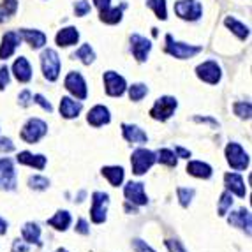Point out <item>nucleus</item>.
<instances>
[{
	"label": "nucleus",
	"instance_id": "1",
	"mask_svg": "<svg viewBox=\"0 0 252 252\" xmlns=\"http://www.w3.org/2000/svg\"><path fill=\"white\" fill-rule=\"evenodd\" d=\"M166 53L175 57L178 60H185V59H192L198 53H201L203 48L201 46H192V44H185V42L175 41L171 34L166 35Z\"/></svg>",
	"mask_w": 252,
	"mask_h": 252
},
{
	"label": "nucleus",
	"instance_id": "2",
	"mask_svg": "<svg viewBox=\"0 0 252 252\" xmlns=\"http://www.w3.org/2000/svg\"><path fill=\"white\" fill-rule=\"evenodd\" d=\"M157 157L156 154L152 150H147V148H138V150L132 152V156H130V166H132V173L141 177L148 169L156 164Z\"/></svg>",
	"mask_w": 252,
	"mask_h": 252
},
{
	"label": "nucleus",
	"instance_id": "3",
	"mask_svg": "<svg viewBox=\"0 0 252 252\" xmlns=\"http://www.w3.org/2000/svg\"><path fill=\"white\" fill-rule=\"evenodd\" d=\"M41 67H42V74H44V78H46L48 81H57V80H59L60 67H62L59 53H57L55 50H51V48H48V50L42 51Z\"/></svg>",
	"mask_w": 252,
	"mask_h": 252
},
{
	"label": "nucleus",
	"instance_id": "4",
	"mask_svg": "<svg viewBox=\"0 0 252 252\" xmlns=\"http://www.w3.org/2000/svg\"><path fill=\"white\" fill-rule=\"evenodd\" d=\"M46 132H48V126L44 120H41V118H30L29 122L23 126L20 136L25 143L34 145V143H37L39 139L44 138Z\"/></svg>",
	"mask_w": 252,
	"mask_h": 252
},
{
	"label": "nucleus",
	"instance_id": "5",
	"mask_svg": "<svg viewBox=\"0 0 252 252\" xmlns=\"http://www.w3.org/2000/svg\"><path fill=\"white\" fill-rule=\"evenodd\" d=\"M177 108H178V102L175 97H171V95L159 97L156 101V104L152 106L150 117L154 118V120H159V122H166L168 118H171V115L175 113Z\"/></svg>",
	"mask_w": 252,
	"mask_h": 252
},
{
	"label": "nucleus",
	"instance_id": "6",
	"mask_svg": "<svg viewBox=\"0 0 252 252\" xmlns=\"http://www.w3.org/2000/svg\"><path fill=\"white\" fill-rule=\"evenodd\" d=\"M175 13L180 20L198 21L203 16V5L199 0H178L175 4Z\"/></svg>",
	"mask_w": 252,
	"mask_h": 252
},
{
	"label": "nucleus",
	"instance_id": "7",
	"mask_svg": "<svg viewBox=\"0 0 252 252\" xmlns=\"http://www.w3.org/2000/svg\"><path fill=\"white\" fill-rule=\"evenodd\" d=\"M63 87L67 89V92L71 94V95H74L76 99H80V101L87 99V95H89L87 81H85V78L81 76V72H78V71H71L65 76Z\"/></svg>",
	"mask_w": 252,
	"mask_h": 252
},
{
	"label": "nucleus",
	"instance_id": "8",
	"mask_svg": "<svg viewBox=\"0 0 252 252\" xmlns=\"http://www.w3.org/2000/svg\"><path fill=\"white\" fill-rule=\"evenodd\" d=\"M196 74L201 81L208 85H217L222 78V69L215 60H206V62L199 63L196 67Z\"/></svg>",
	"mask_w": 252,
	"mask_h": 252
},
{
	"label": "nucleus",
	"instance_id": "9",
	"mask_svg": "<svg viewBox=\"0 0 252 252\" xmlns=\"http://www.w3.org/2000/svg\"><path fill=\"white\" fill-rule=\"evenodd\" d=\"M109 196L106 192H94L92 194V208H90V219L94 224H102L106 220Z\"/></svg>",
	"mask_w": 252,
	"mask_h": 252
},
{
	"label": "nucleus",
	"instance_id": "10",
	"mask_svg": "<svg viewBox=\"0 0 252 252\" xmlns=\"http://www.w3.org/2000/svg\"><path fill=\"white\" fill-rule=\"evenodd\" d=\"M226 159L227 164L231 166L233 169H247L249 168V156L244 148L240 147L238 143H229L226 147Z\"/></svg>",
	"mask_w": 252,
	"mask_h": 252
},
{
	"label": "nucleus",
	"instance_id": "11",
	"mask_svg": "<svg viewBox=\"0 0 252 252\" xmlns=\"http://www.w3.org/2000/svg\"><path fill=\"white\" fill-rule=\"evenodd\" d=\"M104 89H106V94L111 97H120L124 95L127 89V83L124 80V76H120L118 72L115 71H108L104 72Z\"/></svg>",
	"mask_w": 252,
	"mask_h": 252
},
{
	"label": "nucleus",
	"instance_id": "12",
	"mask_svg": "<svg viewBox=\"0 0 252 252\" xmlns=\"http://www.w3.org/2000/svg\"><path fill=\"white\" fill-rule=\"evenodd\" d=\"M0 189L14 190L16 189V173H14L11 159H0Z\"/></svg>",
	"mask_w": 252,
	"mask_h": 252
},
{
	"label": "nucleus",
	"instance_id": "13",
	"mask_svg": "<svg viewBox=\"0 0 252 252\" xmlns=\"http://www.w3.org/2000/svg\"><path fill=\"white\" fill-rule=\"evenodd\" d=\"M124 196L127 198V201L134 203V205L143 206L148 203L147 194H145V185L141 182H129L124 187Z\"/></svg>",
	"mask_w": 252,
	"mask_h": 252
},
{
	"label": "nucleus",
	"instance_id": "14",
	"mask_svg": "<svg viewBox=\"0 0 252 252\" xmlns=\"http://www.w3.org/2000/svg\"><path fill=\"white\" fill-rule=\"evenodd\" d=\"M150 50H152V42L147 37L138 34H134L130 37V51H132V55H134V59L138 62H145L148 59V55H150Z\"/></svg>",
	"mask_w": 252,
	"mask_h": 252
},
{
	"label": "nucleus",
	"instance_id": "15",
	"mask_svg": "<svg viewBox=\"0 0 252 252\" xmlns=\"http://www.w3.org/2000/svg\"><path fill=\"white\" fill-rule=\"evenodd\" d=\"M20 42H21L20 34L14 32V30L4 34V37H2V44H0V60H5V59H9V57H13L14 51H16V48L20 46Z\"/></svg>",
	"mask_w": 252,
	"mask_h": 252
},
{
	"label": "nucleus",
	"instance_id": "16",
	"mask_svg": "<svg viewBox=\"0 0 252 252\" xmlns=\"http://www.w3.org/2000/svg\"><path fill=\"white\" fill-rule=\"evenodd\" d=\"M20 37H23L27 41V44H30V48L32 50H39V48H42L44 44H46L48 37L44 32H41V30H32V29H21L20 32Z\"/></svg>",
	"mask_w": 252,
	"mask_h": 252
},
{
	"label": "nucleus",
	"instance_id": "17",
	"mask_svg": "<svg viewBox=\"0 0 252 252\" xmlns=\"http://www.w3.org/2000/svg\"><path fill=\"white\" fill-rule=\"evenodd\" d=\"M229 224L235 227H240V229H244L247 235H251V224H252V217H251V212L245 210V208H240L236 212H231L229 215Z\"/></svg>",
	"mask_w": 252,
	"mask_h": 252
},
{
	"label": "nucleus",
	"instance_id": "18",
	"mask_svg": "<svg viewBox=\"0 0 252 252\" xmlns=\"http://www.w3.org/2000/svg\"><path fill=\"white\" fill-rule=\"evenodd\" d=\"M87 120H89V124L92 127H101V126L109 124V120H111V115H109V109L106 108V106L97 104L89 111V117H87Z\"/></svg>",
	"mask_w": 252,
	"mask_h": 252
},
{
	"label": "nucleus",
	"instance_id": "19",
	"mask_svg": "<svg viewBox=\"0 0 252 252\" xmlns=\"http://www.w3.org/2000/svg\"><path fill=\"white\" fill-rule=\"evenodd\" d=\"M13 72H14V78L20 83H29L32 80V65H30V62L25 57H20V59L14 60Z\"/></svg>",
	"mask_w": 252,
	"mask_h": 252
},
{
	"label": "nucleus",
	"instance_id": "20",
	"mask_svg": "<svg viewBox=\"0 0 252 252\" xmlns=\"http://www.w3.org/2000/svg\"><path fill=\"white\" fill-rule=\"evenodd\" d=\"M55 41H57V44H59L60 48L74 46L76 42L80 41V32H78V29H74V27H65V29L59 30Z\"/></svg>",
	"mask_w": 252,
	"mask_h": 252
},
{
	"label": "nucleus",
	"instance_id": "21",
	"mask_svg": "<svg viewBox=\"0 0 252 252\" xmlns=\"http://www.w3.org/2000/svg\"><path fill=\"white\" fill-rule=\"evenodd\" d=\"M224 182H226V187L227 190L231 194H236L238 198H244L245 196V184H244V178L240 177L238 173H226L224 175Z\"/></svg>",
	"mask_w": 252,
	"mask_h": 252
},
{
	"label": "nucleus",
	"instance_id": "22",
	"mask_svg": "<svg viewBox=\"0 0 252 252\" xmlns=\"http://www.w3.org/2000/svg\"><path fill=\"white\" fill-rule=\"evenodd\" d=\"M122 132L124 138L129 141V143H147L148 136L143 129H139L138 126H132V124H122Z\"/></svg>",
	"mask_w": 252,
	"mask_h": 252
},
{
	"label": "nucleus",
	"instance_id": "23",
	"mask_svg": "<svg viewBox=\"0 0 252 252\" xmlns=\"http://www.w3.org/2000/svg\"><path fill=\"white\" fill-rule=\"evenodd\" d=\"M81 108H83L81 102L74 101V99H71V97H62V99H60V115H62L63 118H67V120L78 117Z\"/></svg>",
	"mask_w": 252,
	"mask_h": 252
},
{
	"label": "nucleus",
	"instance_id": "24",
	"mask_svg": "<svg viewBox=\"0 0 252 252\" xmlns=\"http://www.w3.org/2000/svg\"><path fill=\"white\" fill-rule=\"evenodd\" d=\"M16 160L20 164H25V166H30V168L35 169H44L46 168V157L41 156V154H30V152H20L16 157Z\"/></svg>",
	"mask_w": 252,
	"mask_h": 252
},
{
	"label": "nucleus",
	"instance_id": "25",
	"mask_svg": "<svg viewBox=\"0 0 252 252\" xmlns=\"http://www.w3.org/2000/svg\"><path fill=\"white\" fill-rule=\"evenodd\" d=\"M187 173L189 175H192V177L196 178H203V180H206V178L212 177V166L206 162H201V160H190L189 164H187Z\"/></svg>",
	"mask_w": 252,
	"mask_h": 252
},
{
	"label": "nucleus",
	"instance_id": "26",
	"mask_svg": "<svg viewBox=\"0 0 252 252\" xmlns=\"http://www.w3.org/2000/svg\"><path fill=\"white\" fill-rule=\"evenodd\" d=\"M124 9H126V4H122L120 7H111V5H109L108 9H102L101 21L102 23H108V25H117V23L122 21Z\"/></svg>",
	"mask_w": 252,
	"mask_h": 252
},
{
	"label": "nucleus",
	"instance_id": "27",
	"mask_svg": "<svg viewBox=\"0 0 252 252\" xmlns=\"http://www.w3.org/2000/svg\"><path fill=\"white\" fill-rule=\"evenodd\" d=\"M21 235H23V242L27 244L41 245V227L35 222H27L21 229Z\"/></svg>",
	"mask_w": 252,
	"mask_h": 252
},
{
	"label": "nucleus",
	"instance_id": "28",
	"mask_svg": "<svg viewBox=\"0 0 252 252\" xmlns=\"http://www.w3.org/2000/svg\"><path fill=\"white\" fill-rule=\"evenodd\" d=\"M224 25L231 30L236 37L242 39V41H245V39L249 37V34H251V32H249V27L244 25L242 21H238L236 18H233V16H227L226 20H224Z\"/></svg>",
	"mask_w": 252,
	"mask_h": 252
},
{
	"label": "nucleus",
	"instance_id": "29",
	"mask_svg": "<svg viewBox=\"0 0 252 252\" xmlns=\"http://www.w3.org/2000/svg\"><path fill=\"white\" fill-rule=\"evenodd\" d=\"M48 226L59 229V231H65L69 226H71V214L65 210H59L55 214V217H51L48 220Z\"/></svg>",
	"mask_w": 252,
	"mask_h": 252
},
{
	"label": "nucleus",
	"instance_id": "30",
	"mask_svg": "<svg viewBox=\"0 0 252 252\" xmlns=\"http://www.w3.org/2000/svg\"><path fill=\"white\" fill-rule=\"evenodd\" d=\"M102 175H104L106 180L113 187L122 185L124 182V168H120V166H104L102 168Z\"/></svg>",
	"mask_w": 252,
	"mask_h": 252
},
{
	"label": "nucleus",
	"instance_id": "31",
	"mask_svg": "<svg viewBox=\"0 0 252 252\" xmlns=\"http://www.w3.org/2000/svg\"><path fill=\"white\" fill-rule=\"evenodd\" d=\"M74 59H80L85 65H90V63L95 60V53H94V50L90 48V44H81V46L78 48V51L74 53Z\"/></svg>",
	"mask_w": 252,
	"mask_h": 252
},
{
	"label": "nucleus",
	"instance_id": "32",
	"mask_svg": "<svg viewBox=\"0 0 252 252\" xmlns=\"http://www.w3.org/2000/svg\"><path fill=\"white\" fill-rule=\"evenodd\" d=\"M147 5L156 13L159 20H168V9H166V0H147Z\"/></svg>",
	"mask_w": 252,
	"mask_h": 252
},
{
	"label": "nucleus",
	"instance_id": "33",
	"mask_svg": "<svg viewBox=\"0 0 252 252\" xmlns=\"http://www.w3.org/2000/svg\"><path fill=\"white\" fill-rule=\"evenodd\" d=\"M156 157L160 164H166V166H169V168H175V166H177V156H175V152L173 150L162 148V150L157 152Z\"/></svg>",
	"mask_w": 252,
	"mask_h": 252
},
{
	"label": "nucleus",
	"instance_id": "34",
	"mask_svg": "<svg viewBox=\"0 0 252 252\" xmlns=\"http://www.w3.org/2000/svg\"><path fill=\"white\" fill-rule=\"evenodd\" d=\"M148 94V87L145 83H134V85H130L129 87V97H130V101H141L145 95Z\"/></svg>",
	"mask_w": 252,
	"mask_h": 252
},
{
	"label": "nucleus",
	"instance_id": "35",
	"mask_svg": "<svg viewBox=\"0 0 252 252\" xmlns=\"http://www.w3.org/2000/svg\"><path fill=\"white\" fill-rule=\"evenodd\" d=\"M231 206H233V194L229 192V190H226V192L220 194V199H219V208H217L219 215H220V217H224Z\"/></svg>",
	"mask_w": 252,
	"mask_h": 252
},
{
	"label": "nucleus",
	"instance_id": "36",
	"mask_svg": "<svg viewBox=\"0 0 252 252\" xmlns=\"http://www.w3.org/2000/svg\"><path fill=\"white\" fill-rule=\"evenodd\" d=\"M233 111H235V115H238L240 118H244V120H249L251 118V115H252V108H251V102H245V101H242V102H235L233 104Z\"/></svg>",
	"mask_w": 252,
	"mask_h": 252
},
{
	"label": "nucleus",
	"instance_id": "37",
	"mask_svg": "<svg viewBox=\"0 0 252 252\" xmlns=\"http://www.w3.org/2000/svg\"><path fill=\"white\" fill-rule=\"evenodd\" d=\"M177 194H178V201H180V205L182 206H189L190 201H192V198H194V194H196V190L187 189V187H178Z\"/></svg>",
	"mask_w": 252,
	"mask_h": 252
},
{
	"label": "nucleus",
	"instance_id": "38",
	"mask_svg": "<svg viewBox=\"0 0 252 252\" xmlns=\"http://www.w3.org/2000/svg\"><path fill=\"white\" fill-rule=\"evenodd\" d=\"M29 185H30V189H34V190H44L50 187V180L44 177H39V175H35V177H30L29 178Z\"/></svg>",
	"mask_w": 252,
	"mask_h": 252
},
{
	"label": "nucleus",
	"instance_id": "39",
	"mask_svg": "<svg viewBox=\"0 0 252 252\" xmlns=\"http://www.w3.org/2000/svg\"><path fill=\"white\" fill-rule=\"evenodd\" d=\"M0 11L5 14V18L16 14V11H18V0H2Z\"/></svg>",
	"mask_w": 252,
	"mask_h": 252
},
{
	"label": "nucleus",
	"instance_id": "40",
	"mask_svg": "<svg viewBox=\"0 0 252 252\" xmlns=\"http://www.w3.org/2000/svg\"><path fill=\"white\" fill-rule=\"evenodd\" d=\"M90 2L89 0H80V2H76L74 4V14L76 16H80V18H83V16H87V14L90 13Z\"/></svg>",
	"mask_w": 252,
	"mask_h": 252
},
{
	"label": "nucleus",
	"instance_id": "41",
	"mask_svg": "<svg viewBox=\"0 0 252 252\" xmlns=\"http://www.w3.org/2000/svg\"><path fill=\"white\" fill-rule=\"evenodd\" d=\"M0 152L2 154H9V152H14V143L9 138L0 136Z\"/></svg>",
	"mask_w": 252,
	"mask_h": 252
},
{
	"label": "nucleus",
	"instance_id": "42",
	"mask_svg": "<svg viewBox=\"0 0 252 252\" xmlns=\"http://www.w3.org/2000/svg\"><path fill=\"white\" fill-rule=\"evenodd\" d=\"M32 101L37 102V104L41 106V108L44 109V111H48V113H51V111H53V106H51V104H50V101H46V99H44V97H42L41 94L34 95V99H32Z\"/></svg>",
	"mask_w": 252,
	"mask_h": 252
},
{
	"label": "nucleus",
	"instance_id": "43",
	"mask_svg": "<svg viewBox=\"0 0 252 252\" xmlns=\"http://www.w3.org/2000/svg\"><path fill=\"white\" fill-rule=\"evenodd\" d=\"M32 94H30V90H23V92L20 94V97H18V101H20V106H23V108H29L30 104H32Z\"/></svg>",
	"mask_w": 252,
	"mask_h": 252
},
{
	"label": "nucleus",
	"instance_id": "44",
	"mask_svg": "<svg viewBox=\"0 0 252 252\" xmlns=\"http://www.w3.org/2000/svg\"><path fill=\"white\" fill-rule=\"evenodd\" d=\"M132 249L136 252H156L152 247H148L143 240H132Z\"/></svg>",
	"mask_w": 252,
	"mask_h": 252
},
{
	"label": "nucleus",
	"instance_id": "45",
	"mask_svg": "<svg viewBox=\"0 0 252 252\" xmlns=\"http://www.w3.org/2000/svg\"><path fill=\"white\" fill-rule=\"evenodd\" d=\"M166 247H168L169 252H185L184 245L177 240H166Z\"/></svg>",
	"mask_w": 252,
	"mask_h": 252
},
{
	"label": "nucleus",
	"instance_id": "46",
	"mask_svg": "<svg viewBox=\"0 0 252 252\" xmlns=\"http://www.w3.org/2000/svg\"><path fill=\"white\" fill-rule=\"evenodd\" d=\"M9 85V69L0 67V90H4Z\"/></svg>",
	"mask_w": 252,
	"mask_h": 252
},
{
	"label": "nucleus",
	"instance_id": "47",
	"mask_svg": "<svg viewBox=\"0 0 252 252\" xmlns=\"http://www.w3.org/2000/svg\"><path fill=\"white\" fill-rule=\"evenodd\" d=\"M76 233H80V235H89L90 229H89V222L85 220V219H80L78 224H76Z\"/></svg>",
	"mask_w": 252,
	"mask_h": 252
},
{
	"label": "nucleus",
	"instance_id": "48",
	"mask_svg": "<svg viewBox=\"0 0 252 252\" xmlns=\"http://www.w3.org/2000/svg\"><path fill=\"white\" fill-rule=\"evenodd\" d=\"M13 252H29V244L23 240H14L13 242Z\"/></svg>",
	"mask_w": 252,
	"mask_h": 252
},
{
	"label": "nucleus",
	"instance_id": "49",
	"mask_svg": "<svg viewBox=\"0 0 252 252\" xmlns=\"http://www.w3.org/2000/svg\"><path fill=\"white\" fill-rule=\"evenodd\" d=\"M175 156L182 157V159H189V157H190V152L185 150V148H182V147H177V148H175Z\"/></svg>",
	"mask_w": 252,
	"mask_h": 252
},
{
	"label": "nucleus",
	"instance_id": "50",
	"mask_svg": "<svg viewBox=\"0 0 252 252\" xmlns=\"http://www.w3.org/2000/svg\"><path fill=\"white\" fill-rule=\"evenodd\" d=\"M94 4L99 11H102V9H108L111 5V0H94Z\"/></svg>",
	"mask_w": 252,
	"mask_h": 252
},
{
	"label": "nucleus",
	"instance_id": "51",
	"mask_svg": "<svg viewBox=\"0 0 252 252\" xmlns=\"http://www.w3.org/2000/svg\"><path fill=\"white\" fill-rule=\"evenodd\" d=\"M194 120H196V122H203V124H212V126H219L217 120H214V118H208V117H196Z\"/></svg>",
	"mask_w": 252,
	"mask_h": 252
},
{
	"label": "nucleus",
	"instance_id": "52",
	"mask_svg": "<svg viewBox=\"0 0 252 252\" xmlns=\"http://www.w3.org/2000/svg\"><path fill=\"white\" fill-rule=\"evenodd\" d=\"M7 233V222L4 219H0V235H5Z\"/></svg>",
	"mask_w": 252,
	"mask_h": 252
},
{
	"label": "nucleus",
	"instance_id": "53",
	"mask_svg": "<svg viewBox=\"0 0 252 252\" xmlns=\"http://www.w3.org/2000/svg\"><path fill=\"white\" fill-rule=\"evenodd\" d=\"M4 21H5V14L0 11V23H4Z\"/></svg>",
	"mask_w": 252,
	"mask_h": 252
},
{
	"label": "nucleus",
	"instance_id": "54",
	"mask_svg": "<svg viewBox=\"0 0 252 252\" xmlns=\"http://www.w3.org/2000/svg\"><path fill=\"white\" fill-rule=\"evenodd\" d=\"M55 252H69V251H65V249H57Z\"/></svg>",
	"mask_w": 252,
	"mask_h": 252
}]
</instances>
